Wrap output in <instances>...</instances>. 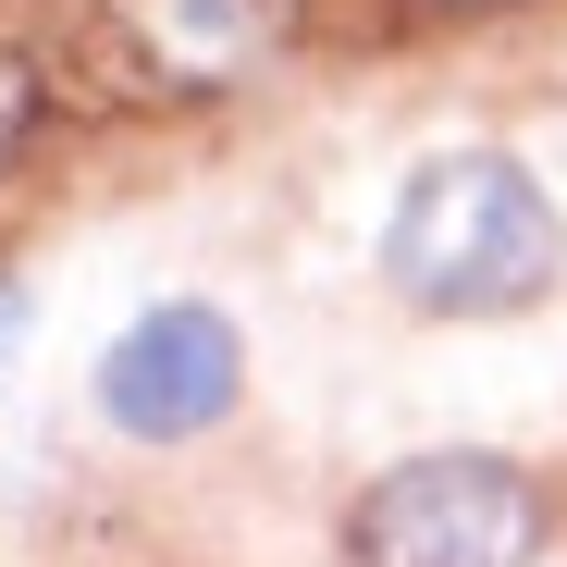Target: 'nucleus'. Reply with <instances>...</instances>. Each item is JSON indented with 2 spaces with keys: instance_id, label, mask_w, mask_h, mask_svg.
Instances as JSON below:
<instances>
[{
  "instance_id": "1",
  "label": "nucleus",
  "mask_w": 567,
  "mask_h": 567,
  "mask_svg": "<svg viewBox=\"0 0 567 567\" xmlns=\"http://www.w3.org/2000/svg\"><path fill=\"white\" fill-rule=\"evenodd\" d=\"M555 198L506 161V148H444L408 173V198L383 223V271L408 309H444V321H494L518 297H543L555 284Z\"/></svg>"
},
{
  "instance_id": "2",
  "label": "nucleus",
  "mask_w": 567,
  "mask_h": 567,
  "mask_svg": "<svg viewBox=\"0 0 567 567\" xmlns=\"http://www.w3.org/2000/svg\"><path fill=\"white\" fill-rule=\"evenodd\" d=\"M346 543H358V567H530L543 494L506 456H408L358 494Z\"/></svg>"
},
{
  "instance_id": "3",
  "label": "nucleus",
  "mask_w": 567,
  "mask_h": 567,
  "mask_svg": "<svg viewBox=\"0 0 567 567\" xmlns=\"http://www.w3.org/2000/svg\"><path fill=\"white\" fill-rule=\"evenodd\" d=\"M247 383L235 358V321L223 309H148L112 358H100V420L136 432V444H173V432H210Z\"/></svg>"
},
{
  "instance_id": "4",
  "label": "nucleus",
  "mask_w": 567,
  "mask_h": 567,
  "mask_svg": "<svg viewBox=\"0 0 567 567\" xmlns=\"http://www.w3.org/2000/svg\"><path fill=\"white\" fill-rule=\"evenodd\" d=\"M124 50L161 86H235L284 50V0H124Z\"/></svg>"
},
{
  "instance_id": "5",
  "label": "nucleus",
  "mask_w": 567,
  "mask_h": 567,
  "mask_svg": "<svg viewBox=\"0 0 567 567\" xmlns=\"http://www.w3.org/2000/svg\"><path fill=\"white\" fill-rule=\"evenodd\" d=\"M13 136H25V74L0 62V161H13Z\"/></svg>"
},
{
  "instance_id": "6",
  "label": "nucleus",
  "mask_w": 567,
  "mask_h": 567,
  "mask_svg": "<svg viewBox=\"0 0 567 567\" xmlns=\"http://www.w3.org/2000/svg\"><path fill=\"white\" fill-rule=\"evenodd\" d=\"M0 346H13V284H0Z\"/></svg>"
}]
</instances>
